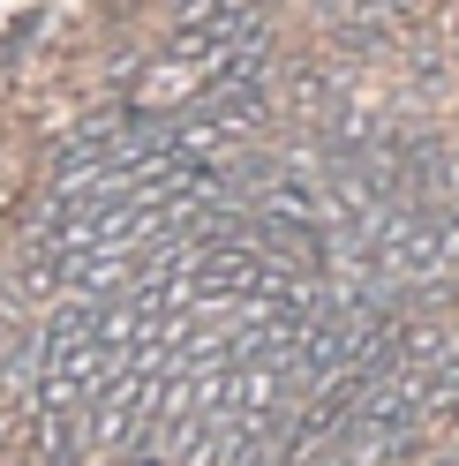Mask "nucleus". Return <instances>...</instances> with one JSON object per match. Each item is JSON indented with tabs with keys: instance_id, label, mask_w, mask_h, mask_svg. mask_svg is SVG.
<instances>
[{
	"instance_id": "nucleus-1",
	"label": "nucleus",
	"mask_w": 459,
	"mask_h": 466,
	"mask_svg": "<svg viewBox=\"0 0 459 466\" xmlns=\"http://www.w3.org/2000/svg\"><path fill=\"white\" fill-rule=\"evenodd\" d=\"M452 53H459V38H452Z\"/></svg>"
}]
</instances>
